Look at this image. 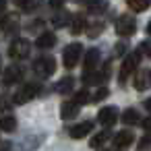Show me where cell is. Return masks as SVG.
Masks as SVG:
<instances>
[{
  "instance_id": "obj_32",
  "label": "cell",
  "mask_w": 151,
  "mask_h": 151,
  "mask_svg": "<svg viewBox=\"0 0 151 151\" xmlns=\"http://www.w3.org/2000/svg\"><path fill=\"white\" fill-rule=\"evenodd\" d=\"M4 6H6V0H0V15H2V11H4Z\"/></svg>"
},
{
  "instance_id": "obj_20",
  "label": "cell",
  "mask_w": 151,
  "mask_h": 151,
  "mask_svg": "<svg viewBox=\"0 0 151 151\" xmlns=\"http://www.w3.org/2000/svg\"><path fill=\"white\" fill-rule=\"evenodd\" d=\"M139 120H141V118H139V112H137V110L128 108V110L122 112V122H126V124H137Z\"/></svg>"
},
{
  "instance_id": "obj_26",
  "label": "cell",
  "mask_w": 151,
  "mask_h": 151,
  "mask_svg": "<svg viewBox=\"0 0 151 151\" xmlns=\"http://www.w3.org/2000/svg\"><path fill=\"white\" fill-rule=\"evenodd\" d=\"M149 145H151V137H145V139H141V141H139V149H141V151H143V149H147Z\"/></svg>"
},
{
  "instance_id": "obj_35",
  "label": "cell",
  "mask_w": 151,
  "mask_h": 151,
  "mask_svg": "<svg viewBox=\"0 0 151 151\" xmlns=\"http://www.w3.org/2000/svg\"><path fill=\"white\" fill-rule=\"evenodd\" d=\"M99 151H112V149H99Z\"/></svg>"
},
{
  "instance_id": "obj_19",
  "label": "cell",
  "mask_w": 151,
  "mask_h": 151,
  "mask_svg": "<svg viewBox=\"0 0 151 151\" xmlns=\"http://www.w3.org/2000/svg\"><path fill=\"white\" fill-rule=\"evenodd\" d=\"M15 128H17V120H15V116H4V118H0V130L13 132Z\"/></svg>"
},
{
  "instance_id": "obj_23",
  "label": "cell",
  "mask_w": 151,
  "mask_h": 151,
  "mask_svg": "<svg viewBox=\"0 0 151 151\" xmlns=\"http://www.w3.org/2000/svg\"><path fill=\"white\" fill-rule=\"evenodd\" d=\"M68 21H70V17H68L66 13L52 15V25H54V27H64V25H68Z\"/></svg>"
},
{
  "instance_id": "obj_33",
  "label": "cell",
  "mask_w": 151,
  "mask_h": 151,
  "mask_svg": "<svg viewBox=\"0 0 151 151\" xmlns=\"http://www.w3.org/2000/svg\"><path fill=\"white\" fill-rule=\"evenodd\" d=\"M145 108L151 112V97H149V99H145Z\"/></svg>"
},
{
  "instance_id": "obj_24",
  "label": "cell",
  "mask_w": 151,
  "mask_h": 151,
  "mask_svg": "<svg viewBox=\"0 0 151 151\" xmlns=\"http://www.w3.org/2000/svg\"><path fill=\"white\" fill-rule=\"evenodd\" d=\"M75 104H85V101H89V93H87V89H81V91H77V95H75V99H73Z\"/></svg>"
},
{
  "instance_id": "obj_13",
  "label": "cell",
  "mask_w": 151,
  "mask_h": 151,
  "mask_svg": "<svg viewBox=\"0 0 151 151\" xmlns=\"http://www.w3.org/2000/svg\"><path fill=\"white\" fill-rule=\"evenodd\" d=\"M134 141V134L130 132V130H120L116 137H114V147H128L130 143Z\"/></svg>"
},
{
  "instance_id": "obj_6",
  "label": "cell",
  "mask_w": 151,
  "mask_h": 151,
  "mask_svg": "<svg viewBox=\"0 0 151 151\" xmlns=\"http://www.w3.org/2000/svg\"><path fill=\"white\" fill-rule=\"evenodd\" d=\"M29 52H31V44H29L27 40H23V37L15 40V42L11 44V48H9V54H11L15 60L27 58V56H29Z\"/></svg>"
},
{
  "instance_id": "obj_15",
  "label": "cell",
  "mask_w": 151,
  "mask_h": 151,
  "mask_svg": "<svg viewBox=\"0 0 151 151\" xmlns=\"http://www.w3.org/2000/svg\"><path fill=\"white\" fill-rule=\"evenodd\" d=\"M77 114H79V104H75V101H64V104L60 106V116H62L64 120L75 118Z\"/></svg>"
},
{
  "instance_id": "obj_29",
  "label": "cell",
  "mask_w": 151,
  "mask_h": 151,
  "mask_svg": "<svg viewBox=\"0 0 151 151\" xmlns=\"http://www.w3.org/2000/svg\"><path fill=\"white\" fill-rule=\"evenodd\" d=\"M124 48H126L124 44H116V50H114V52H116V54H124Z\"/></svg>"
},
{
  "instance_id": "obj_5",
  "label": "cell",
  "mask_w": 151,
  "mask_h": 151,
  "mask_svg": "<svg viewBox=\"0 0 151 151\" xmlns=\"http://www.w3.org/2000/svg\"><path fill=\"white\" fill-rule=\"evenodd\" d=\"M114 29H116V33H118V35L128 37V35H132V33H134V29H137V21H134V17H130V15H122V17H118V21H116Z\"/></svg>"
},
{
  "instance_id": "obj_36",
  "label": "cell",
  "mask_w": 151,
  "mask_h": 151,
  "mask_svg": "<svg viewBox=\"0 0 151 151\" xmlns=\"http://www.w3.org/2000/svg\"><path fill=\"white\" fill-rule=\"evenodd\" d=\"M0 108H2V99H0Z\"/></svg>"
},
{
  "instance_id": "obj_34",
  "label": "cell",
  "mask_w": 151,
  "mask_h": 151,
  "mask_svg": "<svg viewBox=\"0 0 151 151\" xmlns=\"http://www.w3.org/2000/svg\"><path fill=\"white\" fill-rule=\"evenodd\" d=\"M147 31H149V35H151V21H149V25H147Z\"/></svg>"
},
{
  "instance_id": "obj_14",
  "label": "cell",
  "mask_w": 151,
  "mask_h": 151,
  "mask_svg": "<svg viewBox=\"0 0 151 151\" xmlns=\"http://www.w3.org/2000/svg\"><path fill=\"white\" fill-rule=\"evenodd\" d=\"M54 44H56V35H54L52 31L42 33V35L37 37V42H35V46H37L40 50H48V48H52Z\"/></svg>"
},
{
  "instance_id": "obj_3",
  "label": "cell",
  "mask_w": 151,
  "mask_h": 151,
  "mask_svg": "<svg viewBox=\"0 0 151 151\" xmlns=\"http://www.w3.org/2000/svg\"><path fill=\"white\" fill-rule=\"evenodd\" d=\"M42 91V87L37 85V83H25V85H21L19 87V91L15 93V104H27V101H31L37 93Z\"/></svg>"
},
{
  "instance_id": "obj_10",
  "label": "cell",
  "mask_w": 151,
  "mask_h": 151,
  "mask_svg": "<svg viewBox=\"0 0 151 151\" xmlns=\"http://www.w3.org/2000/svg\"><path fill=\"white\" fill-rule=\"evenodd\" d=\"M108 75H110V66L106 64L104 73H95V70L83 73V83H85V85H95V83H101L104 79H108Z\"/></svg>"
},
{
  "instance_id": "obj_28",
  "label": "cell",
  "mask_w": 151,
  "mask_h": 151,
  "mask_svg": "<svg viewBox=\"0 0 151 151\" xmlns=\"http://www.w3.org/2000/svg\"><path fill=\"white\" fill-rule=\"evenodd\" d=\"M15 2H17L19 6H29V4L33 2V0H15Z\"/></svg>"
},
{
  "instance_id": "obj_21",
  "label": "cell",
  "mask_w": 151,
  "mask_h": 151,
  "mask_svg": "<svg viewBox=\"0 0 151 151\" xmlns=\"http://www.w3.org/2000/svg\"><path fill=\"white\" fill-rule=\"evenodd\" d=\"M87 6L91 13H101L108 9V0H87Z\"/></svg>"
},
{
  "instance_id": "obj_22",
  "label": "cell",
  "mask_w": 151,
  "mask_h": 151,
  "mask_svg": "<svg viewBox=\"0 0 151 151\" xmlns=\"http://www.w3.org/2000/svg\"><path fill=\"white\" fill-rule=\"evenodd\" d=\"M108 139H110V130H101V132H97V134L91 139V147H93V149H99V145H104Z\"/></svg>"
},
{
  "instance_id": "obj_1",
  "label": "cell",
  "mask_w": 151,
  "mask_h": 151,
  "mask_svg": "<svg viewBox=\"0 0 151 151\" xmlns=\"http://www.w3.org/2000/svg\"><path fill=\"white\" fill-rule=\"evenodd\" d=\"M139 62H141V52H132V54H128L126 58H124V62L120 64V73H118V81L124 85L126 81H128V77L134 73V68L139 66Z\"/></svg>"
},
{
  "instance_id": "obj_25",
  "label": "cell",
  "mask_w": 151,
  "mask_h": 151,
  "mask_svg": "<svg viewBox=\"0 0 151 151\" xmlns=\"http://www.w3.org/2000/svg\"><path fill=\"white\" fill-rule=\"evenodd\" d=\"M108 93H110V91H108V87H101V89H97V91H95V95H93V101L106 99V97H108Z\"/></svg>"
},
{
  "instance_id": "obj_2",
  "label": "cell",
  "mask_w": 151,
  "mask_h": 151,
  "mask_svg": "<svg viewBox=\"0 0 151 151\" xmlns=\"http://www.w3.org/2000/svg\"><path fill=\"white\" fill-rule=\"evenodd\" d=\"M54 70H56V62H54V58H50V56H42V58H37V60L33 62V73H35L40 79L52 77Z\"/></svg>"
},
{
  "instance_id": "obj_12",
  "label": "cell",
  "mask_w": 151,
  "mask_h": 151,
  "mask_svg": "<svg viewBox=\"0 0 151 151\" xmlns=\"http://www.w3.org/2000/svg\"><path fill=\"white\" fill-rule=\"evenodd\" d=\"M97 60H99V50H97V48L87 50V52H85V60H83V73L93 70L95 64H97Z\"/></svg>"
},
{
  "instance_id": "obj_16",
  "label": "cell",
  "mask_w": 151,
  "mask_h": 151,
  "mask_svg": "<svg viewBox=\"0 0 151 151\" xmlns=\"http://www.w3.org/2000/svg\"><path fill=\"white\" fill-rule=\"evenodd\" d=\"M85 27H87V21H85L83 15H75V17L70 19V31H73L75 35H77V33H83Z\"/></svg>"
},
{
  "instance_id": "obj_31",
  "label": "cell",
  "mask_w": 151,
  "mask_h": 151,
  "mask_svg": "<svg viewBox=\"0 0 151 151\" xmlns=\"http://www.w3.org/2000/svg\"><path fill=\"white\" fill-rule=\"evenodd\" d=\"M9 147H11V143H0V151H9Z\"/></svg>"
},
{
  "instance_id": "obj_9",
  "label": "cell",
  "mask_w": 151,
  "mask_h": 151,
  "mask_svg": "<svg viewBox=\"0 0 151 151\" xmlns=\"http://www.w3.org/2000/svg\"><path fill=\"white\" fill-rule=\"evenodd\" d=\"M91 128H93V122H91V120H85V122H79V124L70 126V128H68V134H70L73 139H83L85 134L91 132Z\"/></svg>"
},
{
  "instance_id": "obj_18",
  "label": "cell",
  "mask_w": 151,
  "mask_h": 151,
  "mask_svg": "<svg viewBox=\"0 0 151 151\" xmlns=\"http://www.w3.org/2000/svg\"><path fill=\"white\" fill-rule=\"evenodd\" d=\"M73 85H75V79H73V77H64V79H60V81L56 83V91H58V93H68V91L73 89Z\"/></svg>"
},
{
  "instance_id": "obj_17",
  "label": "cell",
  "mask_w": 151,
  "mask_h": 151,
  "mask_svg": "<svg viewBox=\"0 0 151 151\" xmlns=\"http://www.w3.org/2000/svg\"><path fill=\"white\" fill-rule=\"evenodd\" d=\"M126 4H128L130 11L143 13V11H147V9L151 6V0H126Z\"/></svg>"
},
{
  "instance_id": "obj_30",
  "label": "cell",
  "mask_w": 151,
  "mask_h": 151,
  "mask_svg": "<svg viewBox=\"0 0 151 151\" xmlns=\"http://www.w3.org/2000/svg\"><path fill=\"white\" fill-rule=\"evenodd\" d=\"M64 0H50V6H60Z\"/></svg>"
},
{
  "instance_id": "obj_27",
  "label": "cell",
  "mask_w": 151,
  "mask_h": 151,
  "mask_svg": "<svg viewBox=\"0 0 151 151\" xmlns=\"http://www.w3.org/2000/svg\"><path fill=\"white\" fill-rule=\"evenodd\" d=\"M143 128H145V130H147V132H149V134H151V116H149V118H145V120H143Z\"/></svg>"
},
{
  "instance_id": "obj_4",
  "label": "cell",
  "mask_w": 151,
  "mask_h": 151,
  "mask_svg": "<svg viewBox=\"0 0 151 151\" xmlns=\"http://www.w3.org/2000/svg\"><path fill=\"white\" fill-rule=\"evenodd\" d=\"M81 54H83V46L81 44H70V46H66V50H64V54H62V62H64V66L66 68H75L77 64H79V60H81Z\"/></svg>"
},
{
  "instance_id": "obj_7",
  "label": "cell",
  "mask_w": 151,
  "mask_h": 151,
  "mask_svg": "<svg viewBox=\"0 0 151 151\" xmlns=\"http://www.w3.org/2000/svg\"><path fill=\"white\" fill-rule=\"evenodd\" d=\"M97 120H99L104 126H112V124L118 120V110H116L114 106H106V108H101V110H99Z\"/></svg>"
},
{
  "instance_id": "obj_8",
  "label": "cell",
  "mask_w": 151,
  "mask_h": 151,
  "mask_svg": "<svg viewBox=\"0 0 151 151\" xmlns=\"http://www.w3.org/2000/svg\"><path fill=\"white\" fill-rule=\"evenodd\" d=\"M23 79V68L21 66H9L6 70H4V75H2V83L4 85H15V83H19Z\"/></svg>"
},
{
  "instance_id": "obj_11",
  "label": "cell",
  "mask_w": 151,
  "mask_h": 151,
  "mask_svg": "<svg viewBox=\"0 0 151 151\" xmlns=\"http://www.w3.org/2000/svg\"><path fill=\"white\" fill-rule=\"evenodd\" d=\"M149 87H151V68H145V70H141L134 77V89L137 91H145Z\"/></svg>"
},
{
  "instance_id": "obj_37",
  "label": "cell",
  "mask_w": 151,
  "mask_h": 151,
  "mask_svg": "<svg viewBox=\"0 0 151 151\" xmlns=\"http://www.w3.org/2000/svg\"><path fill=\"white\" fill-rule=\"evenodd\" d=\"M0 68H2V64H0Z\"/></svg>"
}]
</instances>
